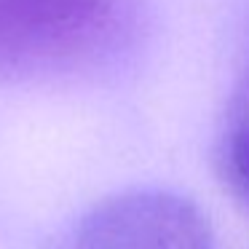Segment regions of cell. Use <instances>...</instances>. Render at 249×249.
I'll use <instances>...</instances> for the list:
<instances>
[{"label":"cell","instance_id":"cell-1","mask_svg":"<svg viewBox=\"0 0 249 249\" xmlns=\"http://www.w3.org/2000/svg\"><path fill=\"white\" fill-rule=\"evenodd\" d=\"M129 0H0V75L75 67L115 43Z\"/></svg>","mask_w":249,"mask_h":249},{"label":"cell","instance_id":"cell-2","mask_svg":"<svg viewBox=\"0 0 249 249\" xmlns=\"http://www.w3.org/2000/svg\"><path fill=\"white\" fill-rule=\"evenodd\" d=\"M72 249H212L206 214L172 190H126L81 220Z\"/></svg>","mask_w":249,"mask_h":249},{"label":"cell","instance_id":"cell-3","mask_svg":"<svg viewBox=\"0 0 249 249\" xmlns=\"http://www.w3.org/2000/svg\"><path fill=\"white\" fill-rule=\"evenodd\" d=\"M217 163L231 193L249 206V72L238 81L228 102L217 145Z\"/></svg>","mask_w":249,"mask_h":249}]
</instances>
